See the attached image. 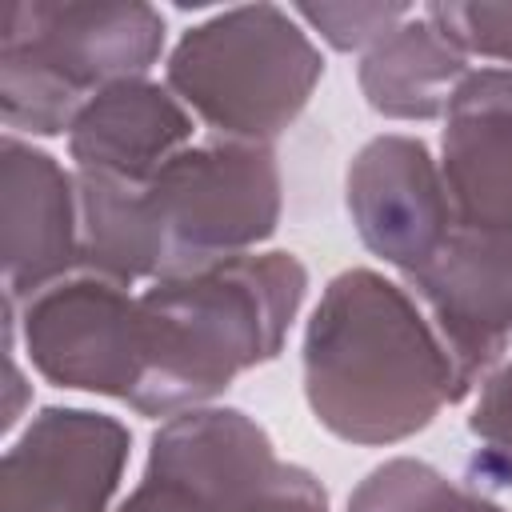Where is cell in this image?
<instances>
[{"label":"cell","mask_w":512,"mask_h":512,"mask_svg":"<svg viewBox=\"0 0 512 512\" xmlns=\"http://www.w3.org/2000/svg\"><path fill=\"white\" fill-rule=\"evenodd\" d=\"M80 268L116 284L164 280L252 252L280 220L272 144L208 140L176 152L152 180L76 172Z\"/></svg>","instance_id":"1"},{"label":"cell","mask_w":512,"mask_h":512,"mask_svg":"<svg viewBox=\"0 0 512 512\" xmlns=\"http://www.w3.org/2000/svg\"><path fill=\"white\" fill-rule=\"evenodd\" d=\"M304 396L348 444H400L452 404V360L416 300L372 268L328 280L304 328Z\"/></svg>","instance_id":"2"},{"label":"cell","mask_w":512,"mask_h":512,"mask_svg":"<svg viewBox=\"0 0 512 512\" xmlns=\"http://www.w3.org/2000/svg\"><path fill=\"white\" fill-rule=\"evenodd\" d=\"M308 268L292 252H244L152 280L140 292V416L208 408L240 372L280 356L304 304Z\"/></svg>","instance_id":"3"},{"label":"cell","mask_w":512,"mask_h":512,"mask_svg":"<svg viewBox=\"0 0 512 512\" xmlns=\"http://www.w3.org/2000/svg\"><path fill=\"white\" fill-rule=\"evenodd\" d=\"M324 56L292 12L240 4L188 28L168 56L172 96L220 140L272 144L308 104Z\"/></svg>","instance_id":"4"},{"label":"cell","mask_w":512,"mask_h":512,"mask_svg":"<svg viewBox=\"0 0 512 512\" xmlns=\"http://www.w3.org/2000/svg\"><path fill=\"white\" fill-rule=\"evenodd\" d=\"M24 352L32 368L60 388L96 392L132 408L144 384L140 296L96 272L64 276L24 300Z\"/></svg>","instance_id":"5"},{"label":"cell","mask_w":512,"mask_h":512,"mask_svg":"<svg viewBox=\"0 0 512 512\" xmlns=\"http://www.w3.org/2000/svg\"><path fill=\"white\" fill-rule=\"evenodd\" d=\"M0 48L28 56L88 100L160 60L164 16L140 0H24L8 8Z\"/></svg>","instance_id":"6"},{"label":"cell","mask_w":512,"mask_h":512,"mask_svg":"<svg viewBox=\"0 0 512 512\" xmlns=\"http://www.w3.org/2000/svg\"><path fill=\"white\" fill-rule=\"evenodd\" d=\"M268 432L240 408H192L164 420L120 512H232L272 468Z\"/></svg>","instance_id":"7"},{"label":"cell","mask_w":512,"mask_h":512,"mask_svg":"<svg viewBox=\"0 0 512 512\" xmlns=\"http://www.w3.org/2000/svg\"><path fill=\"white\" fill-rule=\"evenodd\" d=\"M344 200L364 248L404 276L428 268L456 232L444 172L416 136L368 140L348 164Z\"/></svg>","instance_id":"8"},{"label":"cell","mask_w":512,"mask_h":512,"mask_svg":"<svg viewBox=\"0 0 512 512\" xmlns=\"http://www.w3.org/2000/svg\"><path fill=\"white\" fill-rule=\"evenodd\" d=\"M432 312V328L452 360V404L500 364L512 340V228H456L440 256L408 276Z\"/></svg>","instance_id":"9"},{"label":"cell","mask_w":512,"mask_h":512,"mask_svg":"<svg viewBox=\"0 0 512 512\" xmlns=\"http://www.w3.org/2000/svg\"><path fill=\"white\" fill-rule=\"evenodd\" d=\"M132 436L116 416L44 408L0 468V512H108Z\"/></svg>","instance_id":"10"},{"label":"cell","mask_w":512,"mask_h":512,"mask_svg":"<svg viewBox=\"0 0 512 512\" xmlns=\"http://www.w3.org/2000/svg\"><path fill=\"white\" fill-rule=\"evenodd\" d=\"M0 260L4 296L16 304L80 268L76 176L12 132L0 148Z\"/></svg>","instance_id":"11"},{"label":"cell","mask_w":512,"mask_h":512,"mask_svg":"<svg viewBox=\"0 0 512 512\" xmlns=\"http://www.w3.org/2000/svg\"><path fill=\"white\" fill-rule=\"evenodd\" d=\"M440 172L456 228H512V68H476L452 92Z\"/></svg>","instance_id":"12"},{"label":"cell","mask_w":512,"mask_h":512,"mask_svg":"<svg viewBox=\"0 0 512 512\" xmlns=\"http://www.w3.org/2000/svg\"><path fill=\"white\" fill-rule=\"evenodd\" d=\"M192 140V112L172 88L148 76L116 80L84 100L68 128V152L76 172H96L128 184L152 180Z\"/></svg>","instance_id":"13"},{"label":"cell","mask_w":512,"mask_h":512,"mask_svg":"<svg viewBox=\"0 0 512 512\" xmlns=\"http://www.w3.org/2000/svg\"><path fill=\"white\" fill-rule=\"evenodd\" d=\"M468 52L452 44L424 12L380 36L360 60V92L388 120H436L468 76Z\"/></svg>","instance_id":"14"},{"label":"cell","mask_w":512,"mask_h":512,"mask_svg":"<svg viewBox=\"0 0 512 512\" xmlns=\"http://www.w3.org/2000/svg\"><path fill=\"white\" fill-rule=\"evenodd\" d=\"M348 512H504L496 500L480 496L436 472L424 460L396 456L372 468L348 496Z\"/></svg>","instance_id":"15"},{"label":"cell","mask_w":512,"mask_h":512,"mask_svg":"<svg viewBox=\"0 0 512 512\" xmlns=\"http://www.w3.org/2000/svg\"><path fill=\"white\" fill-rule=\"evenodd\" d=\"M296 20L316 28L336 52H368L380 36L400 28L412 8L408 4H296Z\"/></svg>","instance_id":"16"},{"label":"cell","mask_w":512,"mask_h":512,"mask_svg":"<svg viewBox=\"0 0 512 512\" xmlns=\"http://www.w3.org/2000/svg\"><path fill=\"white\" fill-rule=\"evenodd\" d=\"M424 16L468 56L512 64V0L504 4H428Z\"/></svg>","instance_id":"17"},{"label":"cell","mask_w":512,"mask_h":512,"mask_svg":"<svg viewBox=\"0 0 512 512\" xmlns=\"http://www.w3.org/2000/svg\"><path fill=\"white\" fill-rule=\"evenodd\" d=\"M232 512H328V496L308 468L276 464Z\"/></svg>","instance_id":"18"},{"label":"cell","mask_w":512,"mask_h":512,"mask_svg":"<svg viewBox=\"0 0 512 512\" xmlns=\"http://www.w3.org/2000/svg\"><path fill=\"white\" fill-rule=\"evenodd\" d=\"M468 432L488 452H508L512 448V360L484 376L476 408L468 416Z\"/></svg>","instance_id":"19"},{"label":"cell","mask_w":512,"mask_h":512,"mask_svg":"<svg viewBox=\"0 0 512 512\" xmlns=\"http://www.w3.org/2000/svg\"><path fill=\"white\" fill-rule=\"evenodd\" d=\"M468 476L476 484H488V488H504L512 492V448L508 452H488V448H476L472 460H468Z\"/></svg>","instance_id":"20"},{"label":"cell","mask_w":512,"mask_h":512,"mask_svg":"<svg viewBox=\"0 0 512 512\" xmlns=\"http://www.w3.org/2000/svg\"><path fill=\"white\" fill-rule=\"evenodd\" d=\"M24 380H20V368H16V356L8 352V408H4V428H12L16 424V416H20V400H24Z\"/></svg>","instance_id":"21"}]
</instances>
